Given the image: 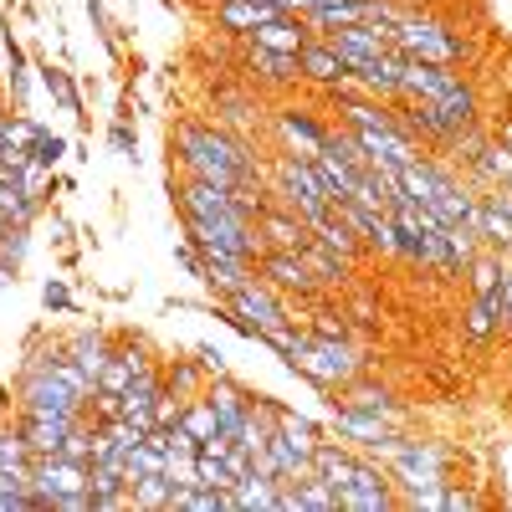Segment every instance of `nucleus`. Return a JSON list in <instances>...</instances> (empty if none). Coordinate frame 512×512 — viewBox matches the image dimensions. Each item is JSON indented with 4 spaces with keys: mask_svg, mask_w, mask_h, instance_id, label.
I'll return each mask as SVG.
<instances>
[{
    "mask_svg": "<svg viewBox=\"0 0 512 512\" xmlns=\"http://www.w3.org/2000/svg\"><path fill=\"white\" fill-rule=\"evenodd\" d=\"M175 144H180V159H185V169H190L195 180H210V185H221V190L256 185V159L236 139L216 134V128L185 123L180 134H175Z\"/></svg>",
    "mask_w": 512,
    "mask_h": 512,
    "instance_id": "obj_1",
    "label": "nucleus"
},
{
    "mask_svg": "<svg viewBox=\"0 0 512 512\" xmlns=\"http://www.w3.org/2000/svg\"><path fill=\"white\" fill-rule=\"evenodd\" d=\"M287 364L297 374H308L313 384H323V390H338V384H349L359 374V354H354L349 338H318V333L303 338V344L287 354Z\"/></svg>",
    "mask_w": 512,
    "mask_h": 512,
    "instance_id": "obj_2",
    "label": "nucleus"
},
{
    "mask_svg": "<svg viewBox=\"0 0 512 512\" xmlns=\"http://www.w3.org/2000/svg\"><path fill=\"white\" fill-rule=\"evenodd\" d=\"M395 52L400 57H420V62H436V67H456L466 57V41L451 36L441 21L420 16V11H405L400 26H395Z\"/></svg>",
    "mask_w": 512,
    "mask_h": 512,
    "instance_id": "obj_3",
    "label": "nucleus"
},
{
    "mask_svg": "<svg viewBox=\"0 0 512 512\" xmlns=\"http://www.w3.org/2000/svg\"><path fill=\"white\" fill-rule=\"evenodd\" d=\"M277 195H282V205L297 210L308 226H318L328 210H333V200H328V190H323V180H318L313 159H303V154H287V159L277 164Z\"/></svg>",
    "mask_w": 512,
    "mask_h": 512,
    "instance_id": "obj_4",
    "label": "nucleus"
},
{
    "mask_svg": "<svg viewBox=\"0 0 512 512\" xmlns=\"http://www.w3.org/2000/svg\"><path fill=\"white\" fill-rule=\"evenodd\" d=\"M88 482H93V466H88V461H72V456H62V451L31 456V502H36V507H52L57 497L88 492Z\"/></svg>",
    "mask_w": 512,
    "mask_h": 512,
    "instance_id": "obj_5",
    "label": "nucleus"
},
{
    "mask_svg": "<svg viewBox=\"0 0 512 512\" xmlns=\"http://www.w3.org/2000/svg\"><path fill=\"white\" fill-rule=\"evenodd\" d=\"M21 410H57V415H82L88 410V400H82L72 384L52 369V359H41L26 369L21 379Z\"/></svg>",
    "mask_w": 512,
    "mask_h": 512,
    "instance_id": "obj_6",
    "label": "nucleus"
},
{
    "mask_svg": "<svg viewBox=\"0 0 512 512\" xmlns=\"http://www.w3.org/2000/svg\"><path fill=\"white\" fill-rule=\"evenodd\" d=\"M338 507H349V512H384V507H395L390 472H384L379 461H354V477H349L344 492H338Z\"/></svg>",
    "mask_w": 512,
    "mask_h": 512,
    "instance_id": "obj_7",
    "label": "nucleus"
},
{
    "mask_svg": "<svg viewBox=\"0 0 512 512\" xmlns=\"http://www.w3.org/2000/svg\"><path fill=\"white\" fill-rule=\"evenodd\" d=\"M226 303L246 318V323H256V333H272V328H282L287 323V308L277 303V287L272 282H241L231 297H226Z\"/></svg>",
    "mask_w": 512,
    "mask_h": 512,
    "instance_id": "obj_8",
    "label": "nucleus"
},
{
    "mask_svg": "<svg viewBox=\"0 0 512 512\" xmlns=\"http://www.w3.org/2000/svg\"><path fill=\"white\" fill-rule=\"evenodd\" d=\"M456 82H461V77H456L451 67L420 62V57H400V93L415 98V103H441Z\"/></svg>",
    "mask_w": 512,
    "mask_h": 512,
    "instance_id": "obj_9",
    "label": "nucleus"
},
{
    "mask_svg": "<svg viewBox=\"0 0 512 512\" xmlns=\"http://www.w3.org/2000/svg\"><path fill=\"white\" fill-rule=\"evenodd\" d=\"M82 415H88V410H82ZM82 415H57V410H26V415H21V436H26L31 456H52V451H62L67 431H72V425H77Z\"/></svg>",
    "mask_w": 512,
    "mask_h": 512,
    "instance_id": "obj_10",
    "label": "nucleus"
},
{
    "mask_svg": "<svg viewBox=\"0 0 512 512\" xmlns=\"http://www.w3.org/2000/svg\"><path fill=\"white\" fill-rule=\"evenodd\" d=\"M297 67H303V77H308V82H323V88H333V93L354 77V72H349V62L338 57V52L328 47V41H308V47L297 52Z\"/></svg>",
    "mask_w": 512,
    "mask_h": 512,
    "instance_id": "obj_11",
    "label": "nucleus"
},
{
    "mask_svg": "<svg viewBox=\"0 0 512 512\" xmlns=\"http://www.w3.org/2000/svg\"><path fill=\"white\" fill-rule=\"evenodd\" d=\"M262 277L277 287V292H313L318 277L308 267V256L303 251H272L267 262H262Z\"/></svg>",
    "mask_w": 512,
    "mask_h": 512,
    "instance_id": "obj_12",
    "label": "nucleus"
},
{
    "mask_svg": "<svg viewBox=\"0 0 512 512\" xmlns=\"http://www.w3.org/2000/svg\"><path fill=\"white\" fill-rule=\"evenodd\" d=\"M200 395H205L210 405H216V420H221V436H231V441H236V436H241V425H246V410H251V400H246V395L236 390L231 379H221V374L210 379V384H205Z\"/></svg>",
    "mask_w": 512,
    "mask_h": 512,
    "instance_id": "obj_13",
    "label": "nucleus"
},
{
    "mask_svg": "<svg viewBox=\"0 0 512 512\" xmlns=\"http://www.w3.org/2000/svg\"><path fill=\"white\" fill-rule=\"evenodd\" d=\"M333 431L344 436L349 446H374V441H384V436H395V420L390 415H369V410H338V420H333Z\"/></svg>",
    "mask_w": 512,
    "mask_h": 512,
    "instance_id": "obj_14",
    "label": "nucleus"
},
{
    "mask_svg": "<svg viewBox=\"0 0 512 512\" xmlns=\"http://www.w3.org/2000/svg\"><path fill=\"white\" fill-rule=\"evenodd\" d=\"M149 369V354L139 344H128V349H113L108 364L98 369V395H123L128 384H134V374Z\"/></svg>",
    "mask_w": 512,
    "mask_h": 512,
    "instance_id": "obj_15",
    "label": "nucleus"
},
{
    "mask_svg": "<svg viewBox=\"0 0 512 512\" xmlns=\"http://www.w3.org/2000/svg\"><path fill=\"white\" fill-rule=\"evenodd\" d=\"M277 16H287V11H277L272 0H221V6H216V21L226 31H241V36H251L256 26H267Z\"/></svg>",
    "mask_w": 512,
    "mask_h": 512,
    "instance_id": "obj_16",
    "label": "nucleus"
},
{
    "mask_svg": "<svg viewBox=\"0 0 512 512\" xmlns=\"http://www.w3.org/2000/svg\"><path fill=\"white\" fill-rule=\"evenodd\" d=\"M36 210H41V205L26 195L21 169H6V164H0V221H6V226H31Z\"/></svg>",
    "mask_w": 512,
    "mask_h": 512,
    "instance_id": "obj_17",
    "label": "nucleus"
},
{
    "mask_svg": "<svg viewBox=\"0 0 512 512\" xmlns=\"http://www.w3.org/2000/svg\"><path fill=\"white\" fill-rule=\"evenodd\" d=\"M313 169H318V180H323V190H328L333 205L338 200H354V190H359V169L354 164H344L333 149H318L313 154Z\"/></svg>",
    "mask_w": 512,
    "mask_h": 512,
    "instance_id": "obj_18",
    "label": "nucleus"
},
{
    "mask_svg": "<svg viewBox=\"0 0 512 512\" xmlns=\"http://www.w3.org/2000/svg\"><path fill=\"white\" fill-rule=\"evenodd\" d=\"M246 67L262 77V82H272V88H287L292 77H303V67H297V52H272V47H256V41H251Z\"/></svg>",
    "mask_w": 512,
    "mask_h": 512,
    "instance_id": "obj_19",
    "label": "nucleus"
},
{
    "mask_svg": "<svg viewBox=\"0 0 512 512\" xmlns=\"http://www.w3.org/2000/svg\"><path fill=\"white\" fill-rule=\"evenodd\" d=\"M251 41L256 47H272V52H303L308 47V26H303V16H277L267 26H256Z\"/></svg>",
    "mask_w": 512,
    "mask_h": 512,
    "instance_id": "obj_20",
    "label": "nucleus"
},
{
    "mask_svg": "<svg viewBox=\"0 0 512 512\" xmlns=\"http://www.w3.org/2000/svg\"><path fill=\"white\" fill-rule=\"evenodd\" d=\"M262 236H272L277 251H308L313 226L297 216V210H277V216H262Z\"/></svg>",
    "mask_w": 512,
    "mask_h": 512,
    "instance_id": "obj_21",
    "label": "nucleus"
},
{
    "mask_svg": "<svg viewBox=\"0 0 512 512\" xmlns=\"http://www.w3.org/2000/svg\"><path fill=\"white\" fill-rule=\"evenodd\" d=\"M282 139L292 144V154H303V159H313L318 149H323V139H328V128H318L308 113H297V108H287L282 113Z\"/></svg>",
    "mask_w": 512,
    "mask_h": 512,
    "instance_id": "obj_22",
    "label": "nucleus"
},
{
    "mask_svg": "<svg viewBox=\"0 0 512 512\" xmlns=\"http://www.w3.org/2000/svg\"><path fill=\"white\" fill-rule=\"evenodd\" d=\"M313 472L333 487V492H344L349 487V477H354V456L344 451V446H333V441H323L318 451H313Z\"/></svg>",
    "mask_w": 512,
    "mask_h": 512,
    "instance_id": "obj_23",
    "label": "nucleus"
},
{
    "mask_svg": "<svg viewBox=\"0 0 512 512\" xmlns=\"http://www.w3.org/2000/svg\"><path fill=\"white\" fill-rule=\"evenodd\" d=\"M277 436L297 451V456H313L323 446V431L308 420V415H292V410H277Z\"/></svg>",
    "mask_w": 512,
    "mask_h": 512,
    "instance_id": "obj_24",
    "label": "nucleus"
},
{
    "mask_svg": "<svg viewBox=\"0 0 512 512\" xmlns=\"http://www.w3.org/2000/svg\"><path fill=\"white\" fill-rule=\"evenodd\" d=\"M431 113L451 128V134H456V128H466V123H477V93L472 88H466V82H456V88L441 98V103H431Z\"/></svg>",
    "mask_w": 512,
    "mask_h": 512,
    "instance_id": "obj_25",
    "label": "nucleus"
},
{
    "mask_svg": "<svg viewBox=\"0 0 512 512\" xmlns=\"http://www.w3.org/2000/svg\"><path fill=\"white\" fill-rule=\"evenodd\" d=\"M344 405L349 410H369V415H390V420H400V405H395V395L384 390V384H344Z\"/></svg>",
    "mask_w": 512,
    "mask_h": 512,
    "instance_id": "obj_26",
    "label": "nucleus"
},
{
    "mask_svg": "<svg viewBox=\"0 0 512 512\" xmlns=\"http://www.w3.org/2000/svg\"><path fill=\"white\" fill-rule=\"evenodd\" d=\"M67 354H72V359H77L82 369H88V374L98 379V369L108 364V354H113V349H108V338H103L98 328H82V333H72V344H67Z\"/></svg>",
    "mask_w": 512,
    "mask_h": 512,
    "instance_id": "obj_27",
    "label": "nucleus"
},
{
    "mask_svg": "<svg viewBox=\"0 0 512 512\" xmlns=\"http://www.w3.org/2000/svg\"><path fill=\"white\" fill-rule=\"evenodd\" d=\"M472 169H477V180H482V185L497 190V185H507V175H512V149H507V144H487V149L477 154Z\"/></svg>",
    "mask_w": 512,
    "mask_h": 512,
    "instance_id": "obj_28",
    "label": "nucleus"
},
{
    "mask_svg": "<svg viewBox=\"0 0 512 512\" xmlns=\"http://www.w3.org/2000/svg\"><path fill=\"white\" fill-rule=\"evenodd\" d=\"M195 477H200V487H216V492H231L236 487L226 456H216V451H195Z\"/></svg>",
    "mask_w": 512,
    "mask_h": 512,
    "instance_id": "obj_29",
    "label": "nucleus"
},
{
    "mask_svg": "<svg viewBox=\"0 0 512 512\" xmlns=\"http://www.w3.org/2000/svg\"><path fill=\"white\" fill-rule=\"evenodd\" d=\"M303 256H308V267H313V277H318V282H338V277H344V267H349L344 256H338V251H328L318 236L308 241V251H303Z\"/></svg>",
    "mask_w": 512,
    "mask_h": 512,
    "instance_id": "obj_30",
    "label": "nucleus"
},
{
    "mask_svg": "<svg viewBox=\"0 0 512 512\" xmlns=\"http://www.w3.org/2000/svg\"><path fill=\"white\" fill-rule=\"evenodd\" d=\"M200 379H205V359L195 364V359H180L175 369H169V379H164V390H175V395H200Z\"/></svg>",
    "mask_w": 512,
    "mask_h": 512,
    "instance_id": "obj_31",
    "label": "nucleus"
},
{
    "mask_svg": "<svg viewBox=\"0 0 512 512\" xmlns=\"http://www.w3.org/2000/svg\"><path fill=\"white\" fill-rule=\"evenodd\" d=\"M297 502H303V507H313V512H333L338 507V492L313 472V477H303V482H297Z\"/></svg>",
    "mask_w": 512,
    "mask_h": 512,
    "instance_id": "obj_32",
    "label": "nucleus"
},
{
    "mask_svg": "<svg viewBox=\"0 0 512 512\" xmlns=\"http://www.w3.org/2000/svg\"><path fill=\"white\" fill-rule=\"evenodd\" d=\"M41 82H47V93H52V98L67 108V113H82V98H77L72 77H67L62 67H52V62H47V67H41Z\"/></svg>",
    "mask_w": 512,
    "mask_h": 512,
    "instance_id": "obj_33",
    "label": "nucleus"
},
{
    "mask_svg": "<svg viewBox=\"0 0 512 512\" xmlns=\"http://www.w3.org/2000/svg\"><path fill=\"white\" fill-rule=\"evenodd\" d=\"M344 123L349 128H384V123H395V113L384 103H344Z\"/></svg>",
    "mask_w": 512,
    "mask_h": 512,
    "instance_id": "obj_34",
    "label": "nucleus"
},
{
    "mask_svg": "<svg viewBox=\"0 0 512 512\" xmlns=\"http://www.w3.org/2000/svg\"><path fill=\"white\" fill-rule=\"evenodd\" d=\"M502 323H497V308L487 303V297H472V313H466V333H472L477 338V344H482V338H492Z\"/></svg>",
    "mask_w": 512,
    "mask_h": 512,
    "instance_id": "obj_35",
    "label": "nucleus"
},
{
    "mask_svg": "<svg viewBox=\"0 0 512 512\" xmlns=\"http://www.w3.org/2000/svg\"><path fill=\"white\" fill-rule=\"evenodd\" d=\"M67 154V139H57V134H47L41 128L36 134V144H31V164H41V169H57V159Z\"/></svg>",
    "mask_w": 512,
    "mask_h": 512,
    "instance_id": "obj_36",
    "label": "nucleus"
},
{
    "mask_svg": "<svg viewBox=\"0 0 512 512\" xmlns=\"http://www.w3.org/2000/svg\"><path fill=\"white\" fill-rule=\"evenodd\" d=\"M180 415H185V395H175V390H159V400H154V425H164V431H175Z\"/></svg>",
    "mask_w": 512,
    "mask_h": 512,
    "instance_id": "obj_37",
    "label": "nucleus"
},
{
    "mask_svg": "<svg viewBox=\"0 0 512 512\" xmlns=\"http://www.w3.org/2000/svg\"><path fill=\"white\" fill-rule=\"evenodd\" d=\"M36 134H41L36 118H6V139H0V144H11V149H26V154H31Z\"/></svg>",
    "mask_w": 512,
    "mask_h": 512,
    "instance_id": "obj_38",
    "label": "nucleus"
},
{
    "mask_svg": "<svg viewBox=\"0 0 512 512\" xmlns=\"http://www.w3.org/2000/svg\"><path fill=\"white\" fill-rule=\"evenodd\" d=\"M6 57H11V93L26 98V57H21V47H16L11 31H6Z\"/></svg>",
    "mask_w": 512,
    "mask_h": 512,
    "instance_id": "obj_39",
    "label": "nucleus"
},
{
    "mask_svg": "<svg viewBox=\"0 0 512 512\" xmlns=\"http://www.w3.org/2000/svg\"><path fill=\"white\" fill-rule=\"evenodd\" d=\"M441 507H451V512H472V507H482L472 492H441Z\"/></svg>",
    "mask_w": 512,
    "mask_h": 512,
    "instance_id": "obj_40",
    "label": "nucleus"
},
{
    "mask_svg": "<svg viewBox=\"0 0 512 512\" xmlns=\"http://www.w3.org/2000/svg\"><path fill=\"white\" fill-rule=\"evenodd\" d=\"M41 303L62 313V308H72V297H67V287H62V282H47V292H41Z\"/></svg>",
    "mask_w": 512,
    "mask_h": 512,
    "instance_id": "obj_41",
    "label": "nucleus"
},
{
    "mask_svg": "<svg viewBox=\"0 0 512 512\" xmlns=\"http://www.w3.org/2000/svg\"><path fill=\"white\" fill-rule=\"evenodd\" d=\"M108 139H113L118 154H134V128H128V123H113V134H108Z\"/></svg>",
    "mask_w": 512,
    "mask_h": 512,
    "instance_id": "obj_42",
    "label": "nucleus"
},
{
    "mask_svg": "<svg viewBox=\"0 0 512 512\" xmlns=\"http://www.w3.org/2000/svg\"><path fill=\"white\" fill-rule=\"evenodd\" d=\"M318 338H349V328H344V318L333 323V313H318Z\"/></svg>",
    "mask_w": 512,
    "mask_h": 512,
    "instance_id": "obj_43",
    "label": "nucleus"
},
{
    "mask_svg": "<svg viewBox=\"0 0 512 512\" xmlns=\"http://www.w3.org/2000/svg\"><path fill=\"white\" fill-rule=\"evenodd\" d=\"M497 200H502V210H507V221H512V190H502V185H497Z\"/></svg>",
    "mask_w": 512,
    "mask_h": 512,
    "instance_id": "obj_44",
    "label": "nucleus"
},
{
    "mask_svg": "<svg viewBox=\"0 0 512 512\" xmlns=\"http://www.w3.org/2000/svg\"><path fill=\"white\" fill-rule=\"evenodd\" d=\"M497 144H507V149H512V123L502 128V139H497Z\"/></svg>",
    "mask_w": 512,
    "mask_h": 512,
    "instance_id": "obj_45",
    "label": "nucleus"
},
{
    "mask_svg": "<svg viewBox=\"0 0 512 512\" xmlns=\"http://www.w3.org/2000/svg\"><path fill=\"white\" fill-rule=\"evenodd\" d=\"M0 139H6V113H0Z\"/></svg>",
    "mask_w": 512,
    "mask_h": 512,
    "instance_id": "obj_46",
    "label": "nucleus"
},
{
    "mask_svg": "<svg viewBox=\"0 0 512 512\" xmlns=\"http://www.w3.org/2000/svg\"><path fill=\"white\" fill-rule=\"evenodd\" d=\"M502 190H512V175H507V185H502Z\"/></svg>",
    "mask_w": 512,
    "mask_h": 512,
    "instance_id": "obj_47",
    "label": "nucleus"
}]
</instances>
